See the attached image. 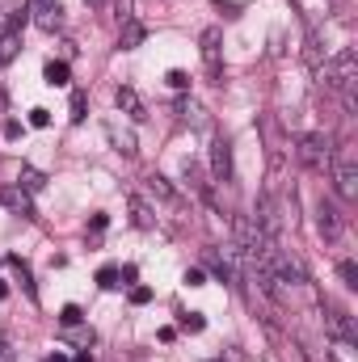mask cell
Returning <instances> with one entry per match:
<instances>
[{
    "label": "cell",
    "mask_w": 358,
    "mask_h": 362,
    "mask_svg": "<svg viewBox=\"0 0 358 362\" xmlns=\"http://www.w3.org/2000/svg\"><path fill=\"white\" fill-rule=\"evenodd\" d=\"M97 286L114 291V286H118V270H114V266H101V270H97Z\"/></svg>",
    "instance_id": "d6986e66"
},
{
    "label": "cell",
    "mask_w": 358,
    "mask_h": 362,
    "mask_svg": "<svg viewBox=\"0 0 358 362\" xmlns=\"http://www.w3.org/2000/svg\"><path fill=\"white\" fill-rule=\"evenodd\" d=\"M185 181H190L194 189H202V185H207V181H202V169H198L194 160H185Z\"/></svg>",
    "instance_id": "603a6c76"
},
{
    "label": "cell",
    "mask_w": 358,
    "mask_h": 362,
    "mask_svg": "<svg viewBox=\"0 0 358 362\" xmlns=\"http://www.w3.org/2000/svg\"><path fill=\"white\" fill-rule=\"evenodd\" d=\"M42 76H47V85H68V64H55V59H51Z\"/></svg>",
    "instance_id": "e0dca14e"
},
{
    "label": "cell",
    "mask_w": 358,
    "mask_h": 362,
    "mask_svg": "<svg viewBox=\"0 0 358 362\" xmlns=\"http://www.w3.org/2000/svg\"><path fill=\"white\" fill-rule=\"evenodd\" d=\"M211 173H215V181H232V173H236V165H232V139L228 135H215V144H211Z\"/></svg>",
    "instance_id": "277c9868"
},
{
    "label": "cell",
    "mask_w": 358,
    "mask_h": 362,
    "mask_svg": "<svg viewBox=\"0 0 358 362\" xmlns=\"http://www.w3.org/2000/svg\"><path fill=\"white\" fill-rule=\"evenodd\" d=\"M85 110H89L85 93H72V122H85Z\"/></svg>",
    "instance_id": "ffe728a7"
},
{
    "label": "cell",
    "mask_w": 358,
    "mask_h": 362,
    "mask_svg": "<svg viewBox=\"0 0 358 362\" xmlns=\"http://www.w3.org/2000/svg\"><path fill=\"white\" fill-rule=\"evenodd\" d=\"M148 299H152V291H148V286H131V303H135V308H144Z\"/></svg>",
    "instance_id": "484cf974"
},
{
    "label": "cell",
    "mask_w": 358,
    "mask_h": 362,
    "mask_svg": "<svg viewBox=\"0 0 358 362\" xmlns=\"http://www.w3.org/2000/svg\"><path fill=\"white\" fill-rule=\"evenodd\" d=\"M354 81H358V55L354 51H342L333 64H325V85L333 93H342L346 110H354Z\"/></svg>",
    "instance_id": "6da1fadb"
},
{
    "label": "cell",
    "mask_w": 358,
    "mask_h": 362,
    "mask_svg": "<svg viewBox=\"0 0 358 362\" xmlns=\"http://www.w3.org/2000/svg\"><path fill=\"white\" fill-rule=\"evenodd\" d=\"M258 232H266V236H278V211H274V202L270 198H258Z\"/></svg>",
    "instance_id": "9c48e42d"
},
{
    "label": "cell",
    "mask_w": 358,
    "mask_h": 362,
    "mask_svg": "<svg viewBox=\"0 0 358 362\" xmlns=\"http://www.w3.org/2000/svg\"><path fill=\"white\" fill-rule=\"evenodd\" d=\"M202 59H207V72L219 81V30H215V25L202 34Z\"/></svg>",
    "instance_id": "ba28073f"
},
{
    "label": "cell",
    "mask_w": 358,
    "mask_h": 362,
    "mask_svg": "<svg viewBox=\"0 0 358 362\" xmlns=\"http://www.w3.org/2000/svg\"><path fill=\"white\" fill-rule=\"evenodd\" d=\"M4 295H8V286H4V282H0V299H4Z\"/></svg>",
    "instance_id": "e575fe53"
},
{
    "label": "cell",
    "mask_w": 358,
    "mask_h": 362,
    "mask_svg": "<svg viewBox=\"0 0 358 362\" xmlns=\"http://www.w3.org/2000/svg\"><path fill=\"white\" fill-rule=\"evenodd\" d=\"M329 358H333V362H358V358H354V341H333Z\"/></svg>",
    "instance_id": "ac0fdd59"
},
{
    "label": "cell",
    "mask_w": 358,
    "mask_h": 362,
    "mask_svg": "<svg viewBox=\"0 0 358 362\" xmlns=\"http://www.w3.org/2000/svg\"><path fill=\"white\" fill-rule=\"evenodd\" d=\"M169 85H173V89H190V76H185V72H178V68H173V72H169Z\"/></svg>",
    "instance_id": "83f0119b"
},
{
    "label": "cell",
    "mask_w": 358,
    "mask_h": 362,
    "mask_svg": "<svg viewBox=\"0 0 358 362\" xmlns=\"http://www.w3.org/2000/svg\"><path fill=\"white\" fill-rule=\"evenodd\" d=\"M25 13H30L47 34H55V30L64 25V4H59V0H30V8H25Z\"/></svg>",
    "instance_id": "5b68a950"
},
{
    "label": "cell",
    "mask_w": 358,
    "mask_h": 362,
    "mask_svg": "<svg viewBox=\"0 0 358 362\" xmlns=\"http://www.w3.org/2000/svg\"><path fill=\"white\" fill-rule=\"evenodd\" d=\"M47 362H68V358H64V354H51V358H47Z\"/></svg>",
    "instance_id": "1f68e13d"
},
{
    "label": "cell",
    "mask_w": 358,
    "mask_h": 362,
    "mask_svg": "<svg viewBox=\"0 0 358 362\" xmlns=\"http://www.w3.org/2000/svg\"><path fill=\"white\" fill-rule=\"evenodd\" d=\"M59 325H64V329H72V325H81V308H76V303H68V308L59 312Z\"/></svg>",
    "instance_id": "44dd1931"
},
{
    "label": "cell",
    "mask_w": 358,
    "mask_h": 362,
    "mask_svg": "<svg viewBox=\"0 0 358 362\" xmlns=\"http://www.w3.org/2000/svg\"><path fill=\"white\" fill-rule=\"evenodd\" d=\"M337 274H342V282H346V286H358V266H354V262H342Z\"/></svg>",
    "instance_id": "7402d4cb"
},
{
    "label": "cell",
    "mask_w": 358,
    "mask_h": 362,
    "mask_svg": "<svg viewBox=\"0 0 358 362\" xmlns=\"http://www.w3.org/2000/svg\"><path fill=\"white\" fill-rule=\"evenodd\" d=\"M0 362H8V354H4V341H0Z\"/></svg>",
    "instance_id": "d6a6232c"
},
{
    "label": "cell",
    "mask_w": 358,
    "mask_h": 362,
    "mask_svg": "<svg viewBox=\"0 0 358 362\" xmlns=\"http://www.w3.org/2000/svg\"><path fill=\"white\" fill-rule=\"evenodd\" d=\"M181 325H185L190 333H198V329H202L207 320H202V312H185V316H181Z\"/></svg>",
    "instance_id": "d4e9b609"
},
{
    "label": "cell",
    "mask_w": 358,
    "mask_h": 362,
    "mask_svg": "<svg viewBox=\"0 0 358 362\" xmlns=\"http://www.w3.org/2000/svg\"><path fill=\"white\" fill-rule=\"evenodd\" d=\"M181 118H185L190 127H202V110H198L194 101H190V105H181Z\"/></svg>",
    "instance_id": "cb8c5ba5"
},
{
    "label": "cell",
    "mask_w": 358,
    "mask_h": 362,
    "mask_svg": "<svg viewBox=\"0 0 358 362\" xmlns=\"http://www.w3.org/2000/svg\"><path fill=\"white\" fill-rule=\"evenodd\" d=\"M114 101H118V110H122L127 118H148V114H144V97H139L135 89H118Z\"/></svg>",
    "instance_id": "30bf717a"
},
{
    "label": "cell",
    "mask_w": 358,
    "mask_h": 362,
    "mask_svg": "<svg viewBox=\"0 0 358 362\" xmlns=\"http://www.w3.org/2000/svg\"><path fill=\"white\" fill-rule=\"evenodd\" d=\"M42 173H38V169H21V173H17V189H25V194H34V189H42Z\"/></svg>",
    "instance_id": "9a60e30c"
},
{
    "label": "cell",
    "mask_w": 358,
    "mask_h": 362,
    "mask_svg": "<svg viewBox=\"0 0 358 362\" xmlns=\"http://www.w3.org/2000/svg\"><path fill=\"white\" fill-rule=\"evenodd\" d=\"M21 25H25V13H21V17H13V21H8V30L0 34V68H4V64H13V59L21 55Z\"/></svg>",
    "instance_id": "52a82bcc"
},
{
    "label": "cell",
    "mask_w": 358,
    "mask_h": 362,
    "mask_svg": "<svg viewBox=\"0 0 358 362\" xmlns=\"http://www.w3.org/2000/svg\"><path fill=\"white\" fill-rule=\"evenodd\" d=\"M148 189H152L156 198H165V202H173V206L181 202V194H178V189H173V185H169L165 177H161V173H152V177H148Z\"/></svg>",
    "instance_id": "4fadbf2b"
},
{
    "label": "cell",
    "mask_w": 358,
    "mask_h": 362,
    "mask_svg": "<svg viewBox=\"0 0 358 362\" xmlns=\"http://www.w3.org/2000/svg\"><path fill=\"white\" fill-rule=\"evenodd\" d=\"M144 34H148V30H144L139 21H127V25H122V47H139Z\"/></svg>",
    "instance_id": "2e32d148"
},
{
    "label": "cell",
    "mask_w": 358,
    "mask_h": 362,
    "mask_svg": "<svg viewBox=\"0 0 358 362\" xmlns=\"http://www.w3.org/2000/svg\"><path fill=\"white\" fill-rule=\"evenodd\" d=\"M0 202H4V206H13L17 215H34V206H30L25 189H4V194H0Z\"/></svg>",
    "instance_id": "7c38bea8"
},
{
    "label": "cell",
    "mask_w": 358,
    "mask_h": 362,
    "mask_svg": "<svg viewBox=\"0 0 358 362\" xmlns=\"http://www.w3.org/2000/svg\"><path fill=\"white\" fill-rule=\"evenodd\" d=\"M85 4H89V8H97V4H105V0H85Z\"/></svg>",
    "instance_id": "836d02e7"
},
{
    "label": "cell",
    "mask_w": 358,
    "mask_h": 362,
    "mask_svg": "<svg viewBox=\"0 0 358 362\" xmlns=\"http://www.w3.org/2000/svg\"><path fill=\"white\" fill-rule=\"evenodd\" d=\"M30 127H51V114L47 110H30Z\"/></svg>",
    "instance_id": "4316f807"
},
{
    "label": "cell",
    "mask_w": 358,
    "mask_h": 362,
    "mask_svg": "<svg viewBox=\"0 0 358 362\" xmlns=\"http://www.w3.org/2000/svg\"><path fill=\"white\" fill-rule=\"evenodd\" d=\"M329 169H333V185H337V194H342L346 202H354L358 198V156H354V148H342V152L329 160Z\"/></svg>",
    "instance_id": "7a4b0ae2"
},
{
    "label": "cell",
    "mask_w": 358,
    "mask_h": 362,
    "mask_svg": "<svg viewBox=\"0 0 358 362\" xmlns=\"http://www.w3.org/2000/svg\"><path fill=\"white\" fill-rule=\"evenodd\" d=\"M321 232H325V240H337L342 236V215L333 211V202H321Z\"/></svg>",
    "instance_id": "8fae6325"
},
{
    "label": "cell",
    "mask_w": 358,
    "mask_h": 362,
    "mask_svg": "<svg viewBox=\"0 0 358 362\" xmlns=\"http://www.w3.org/2000/svg\"><path fill=\"white\" fill-rule=\"evenodd\" d=\"M185 282H190V286H207V278H202V270H185Z\"/></svg>",
    "instance_id": "f546056e"
},
{
    "label": "cell",
    "mask_w": 358,
    "mask_h": 362,
    "mask_svg": "<svg viewBox=\"0 0 358 362\" xmlns=\"http://www.w3.org/2000/svg\"><path fill=\"white\" fill-rule=\"evenodd\" d=\"M76 362H93V354H89V350H85V354H76Z\"/></svg>",
    "instance_id": "4dcf8cb0"
},
{
    "label": "cell",
    "mask_w": 358,
    "mask_h": 362,
    "mask_svg": "<svg viewBox=\"0 0 358 362\" xmlns=\"http://www.w3.org/2000/svg\"><path fill=\"white\" fill-rule=\"evenodd\" d=\"M131 223H135V228H144V232H148V228H152V223H156V219H152V211H148V202H144V198H131Z\"/></svg>",
    "instance_id": "5bb4252c"
},
{
    "label": "cell",
    "mask_w": 358,
    "mask_h": 362,
    "mask_svg": "<svg viewBox=\"0 0 358 362\" xmlns=\"http://www.w3.org/2000/svg\"><path fill=\"white\" fill-rule=\"evenodd\" d=\"M105 139H110V144H114V152H122V156H135V152H139L135 131H131V127H122L118 118H105Z\"/></svg>",
    "instance_id": "8992f818"
},
{
    "label": "cell",
    "mask_w": 358,
    "mask_h": 362,
    "mask_svg": "<svg viewBox=\"0 0 358 362\" xmlns=\"http://www.w3.org/2000/svg\"><path fill=\"white\" fill-rule=\"evenodd\" d=\"M295 152H299V160H304L308 169H316V173H325V169H329V160H333L329 139H325V135H316V131H312V135H299V148H295Z\"/></svg>",
    "instance_id": "3957f363"
},
{
    "label": "cell",
    "mask_w": 358,
    "mask_h": 362,
    "mask_svg": "<svg viewBox=\"0 0 358 362\" xmlns=\"http://www.w3.org/2000/svg\"><path fill=\"white\" fill-rule=\"evenodd\" d=\"M17 135H21V122H17V118H8V122H4V139H17Z\"/></svg>",
    "instance_id": "f1b7e54d"
}]
</instances>
